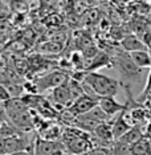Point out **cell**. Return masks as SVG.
I'll list each match as a JSON object with an SVG mask.
<instances>
[{
    "mask_svg": "<svg viewBox=\"0 0 151 155\" xmlns=\"http://www.w3.org/2000/svg\"><path fill=\"white\" fill-rule=\"evenodd\" d=\"M66 37H68V36H66V33H65V32H54V33H52V35H51L49 40L56 41V43L64 45V43L66 41Z\"/></svg>",
    "mask_w": 151,
    "mask_h": 155,
    "instance_id": "obj_19",
    "label": "cell"
},
{
    "mask_svg": "<svg viewBox=\"0 0 151 155\" xmlns=\"http://www.w3.org/2000/svg\"><path fill=\"white\" fill-rule=\"evenodd\" d=\"M150 146H151V140L147 139V137H145L139 142L133 144V155H151Z\"/></svg>",
    "mask_w": 151,
    "mask_h": 155,
    "instance_id": "obj_14",
    "label": "cell"
},
{
    "mask_svg": "<svg viewBox=\"0 0 151 155\" xmlns=\"http://www.w3.org/2000/svg\"><path fill=\"white\" fill-rule=\"evenodd\" d=\"M32 146L33 143H31L28 138H25L23 134V135H16L11 137V138L2 139L0 151H2V155H8L13 153H19V151H28Z\"/></svg>",
    "mask_w": 151,
    "mask_h": 155,
    "instance_id": "obj_4",
    "label": "cell"
},
{
    "mask_svg": "<svg viewBox=\"0 0 151 155\" xmlns=\"http://www.w3.org/2000/svg\"><path fill=\"white\" fill-rule=\"evenodd\" d=\"M57 150H65V146L61 140H47L41 137H37L34 140V154L36 155H51Z\"/></svg>",
    "mask_w": 151,
    "mask_h": 155,
    "instance_id": "obj_7",
    "label": "cell"
},
{
    "mask_svg": "<svg viewBox=\"0 0 151 155\" xmlns=\"http://www.w3.org/2000/svg\"><path fill=\"white\" fill-rule=\"evenodd\" d=\"M97 105H98V100L85 94V96H82L81 98L76 100L72 104V106L68 107L66 110H68L73 117H80V115H84V114H86V113H89L90 110H93Z\"/></svg>",
    "mask_w": 151,
    "mask_h": 155,
    "instance_id": "obj_6",
    "label": "cell"
},
{
    "mask_svg": "<svg viewBox=\"0 0 151 155\" xmlns=\"http://www.w3.org/2000/svg\"><path fill=\"white\" fill-rule=\"evenodd\" d=\"M28 155H36V154H34V142H33V146L28 150Z\"/></svg>",
    "mask_w": 151,
    "mask_h": 155,
    "instance_id": "obj_21",
    "label": "cell"
},
{
    "mask_svg": "<svg viewBox=\"0 0 151 155\" xmlns=\"http://www.w3.org/2000/svg\"><path fill=\"white\" fill-rule=\"evenodd\" d=\"M111 150H113V155H133L131 144L121 142V140L114 142V144L111 146Z\"/></svg>",
    "mask_w": 151,
    "mask_h": 155,
    "instance_id": "obj_15",
    "label": "cell"
},
{
    "mask_svg": "<svg viewBox=\"0 0 151 155\" xmlns=\"http://www.w3.org/2000/svg\"><path fill=\"white\" fill-rule=\"evenodd\" d=\"M82 81L92 87V90L96 93V96L100 98L114 97L119 87V82L117 80L98 72H85Z\"/></svg>",
    "mask_w": 151,
    "mask_h": 155,
    "instance_id": "obj_1",
    "label": "cell"
},
{
    "mask_svg": "<svg viewBox=\"0 0 151 155\" xmlns=\"http://www.w3.org/2000/svg\"><path fill=\"white\" fill-rule=\"evenodd\" d=\"M8 155H28V151H19V153H13V154H8Z\"/></svg>",
    "mask_w": 151,
    "mask_h": 155,
    "instance_id": "obj_22",
    "label": "cell"
},
{
    "mask_svg": "<svg viewBox=\"0 0 151 155\" xmlns=\"http://www.w3.org/2000/svg\"><path fill=\"white\" fill-rule=\"evenodd\" d=\"M98 106H100L102 110L106 113L109 117H113L117 113L121 114L122 111H125V105L119 104L114 100V97H101L98 100Z\"/></svg>",
    "mask_w": 151,
    "mask_h": 155,
    "instance_id": "obj_8",
    "label": "cell"
},
{
    "mask_svg": "<svg viewBox=\"0 0 151 155\" xmlns=\"http://www.w3.org/2000/svg\"><path fill=\"white\" fill-rule=\"evenodd\" d=\"M121 45H122V48H123V51L127 52V53L136 52V51H147L146 44L135 36H126L123 40H122Z\"/></svg>",
    "mask_w": 151,
    "mask_h": 155,
    "instance_id": "obj_10",
    "label": "cell"
},
{
    "mask_svg": "<svg viewBox=\"0 0 151 155\" xmlns=\"http://www.w3.org/2000/svg\"><path fill=\"white\" fill-rule=\"evenodd\" d=\"M150 96H151V70H150L149 77H147V84H146L145 90H143V93H142V96H140V98H147V100H149Z\"/></svg>",
    "mask_w": 151,
    "mask_h": 155,
    "instance_id": "obj_20",
    "label": "cell"
},
{
    "mask_svg": "<svg viewBox=\"0 0 151 155\" xmlns=\"http://www.w3.org/2000/svg\"><path fill=\"white\" fill-rule=\"evenodd\" d=\"M131 127L133 126L126 121V118L123 115V111H122L117 118L111 121V129H113V137H114L115 142L119 140V139H122V137H125L126 133H127Z\"/></svg>",
    "mask_w": 151,
    "mask_h": 155,
    "instance_id": "obj_9",
    "label": "cell"
},
{
    "mask_svg": "<svg viewBox=\"0 0 151 155\" xmlns=\"http://www.w3.org/2000/svg\"><path fill=\"white\" fill-rule=\"evenodd\" d=\"M90 155H113V150L111 147H94V149L90 150Z\"/></svg>",
    "mask_w": 151,
    "mask_h": 155,
    "instance_id": "obj_18",
    "label": "cell"
},
{
    "mask_svg": "<svg viewBox=\"0 0 151 155\" xmlns=\"http://www.w3.org/2000/svg\"><path fill=\"white\" fill-rule=\"evenodd\" d=\"M9 48H12V51L16 52V53H23V52L28 48V45L24 40H15L9 44Z\"/></svg>",
    "mask_w": 151,
    "mask_h": 155,
    "instance_id": "obj_17",
    "label": "cell"
},
{
    "mask_svg": "<svg viewBox=\"0 0 151 155\" xmlns=\"http://www.w3.org/2000/svg\"><path fill=\"white\" fill-rule=\"evenodd\" d=\"M65 153V150H57V151H54L53 154H51V155H64Z\"/></svg>",
    "mask_w": 151,
    "mask_h": 155,
    "instance_id": "obj_23",
    "label": "cell"
},
{
    "mask_svg": "<svg viewBox=\"0 0 151 155\" xmlns=\"http://www.w3.org/2000/svg\"><path fill=\"white\" fill-rule=\"evenodd\" d=\"M62 49H64V45L56 43V41H52V40L44 41V43H41L37 47L38 53H41V54H60L62 52Z\"/></svg>",
    "mask_w": 151,
    "mask_h": 155,
    "instance_id": "obj_12",
    "label": "cell"
},
{
    "mask_svg": "<svg viewBox=\"0 0 151 155\" xmlns=\"http://www.w3.org/2000/svg\"><path fill=\"white\" fill-rule=\"evenodd\" d=\"M111 58H113V66L118 70V73L125 81H133L135 78H139L142 74V69H139L134 64V61L131 60L127 52L123 51L121 53H117Z\"/></svg>",
    "mask_w": 151,
    "mask_h": 155,
    "instance_id": "obj_2",
    "label": "cell"
},
{
    "mask_svg": "<svg viewBox=\"0 0 151 155\" xmlns=\"http://www.w3.org/2000/svg\"><path fill=\"white\" fill-rule=\"evenodd\" d=\"M82 155H90V151H89V153H85V154H82Z\"/></svg>",
    "mask_w": 151,
    "mask_h": 155,
    "instance_id": "obj_24",
    "label": "cell"
},
{
    "mask_svg": "<svg viewBox=\"0 0 151 155\" xmlns=\"http://www.w3.org/2000/svg\"><path fill=\"white\" fill-rule=\"evenodd\" d=\"M134 64L138 66L139 69H151V56L147 51H136L129 53Z\"/></svg>",
    "mask_w": 151,
    "mask_h": 155,
    "instance_id": "obj_11",
    "label": "cell"
},
{
    "mask_svg": "<svg viewBox=\"0 0 151 155\" xmlns=\"http://www.w3.org/2000/svg\"><path fill=\"white\" fill-rule=\"evenodd\" d=\"M70 77L65 72L61 70H52L47 74L41 76L38 80L34 81V87H36V93H44L48 90H54L57 87L68 84Z\"/></svg>",
    "mask_w": 151,
    "mask_h": 155,
    "instance_id": "obj_3",
    "label": "cell"
},
{
    "mask_svg": "<svg viewBox=\"0 0 151 155\" xmlns=\"http://www.w3.org/2000/svg\"><path fill=\"white\" fill-rule=\"evenodd\" d=\"M51 101L53 105H56V106H61V107H66V109L72 106V104L74 102V98H73L72 90H70V87H69V84H65V85L52 90Z\"/></svg>",
    "mask_w": 151,
    "mask_h": 155,
    "instance_id": "obj_5",
    "label": "cell"
},
{
    "mask_svg": "<svg viewBox=\"0 0 151 155\" xmlns=\"http://www.w3.org/2000/svg\"><path fill=\"white\" fill-rule=\"evenodd\" d=\"M13 70H16L19 74H24L27 70H29V61L25 58H16L13 61Z\"/></svg>",
    "mask_w": 151,
    "mask_h": 155,
    "instance_id": "obj_16",
    "label": "cell"
},
{
    "mask_svg": "<svg viewBox=\"0 0 151 155\" xmlns=\"http://www.w3.org/2000/svg\"><path fill=\"white\" fill-rule=\"evenodd\" d=\"M145 133L140 130L139 126H133L131 129L126 133L125 137H122V139H119L121 142H125V143H129V144H135L136 142H139L140 139L145 138Z\"/></svg>",
    "mask_w": 151,
    "mask_h": 155,
    "instance_id": "obj_13",
    "label": "cell"
}]
</instances>
